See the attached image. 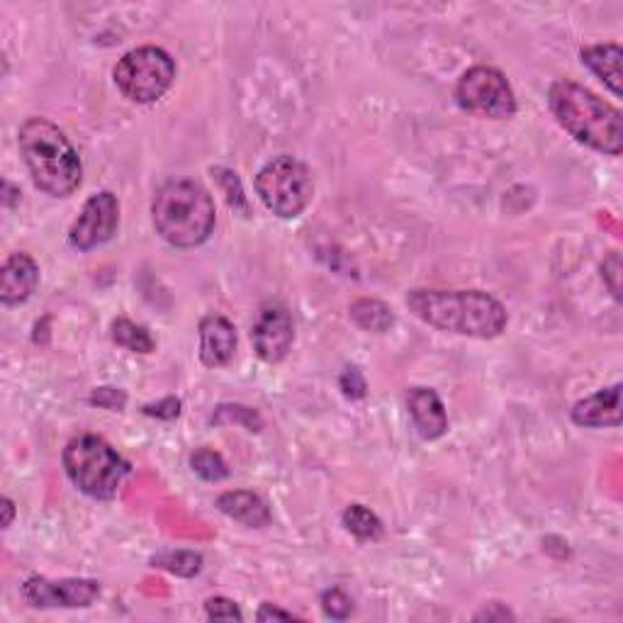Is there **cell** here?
I'll list each match as a JSON object with an SVG mask.
<instances>
[{
	"instance_id": "6da1fadb",
	"label": "cell",
	"mask_w": 623,
	"mask_h": 623,
	"mask_svg": "<svg viewBox=\"0 0 623 623\" xmlns=\"http://www.w3.org/2000/svg\"><path fill=\"white\" fill-rule=\"evenodd\" d=\"M407 307L424 325L472 339H498L506 329V309L482 291H412Z\"/></svg>"
},
{
	"instance_id": "7a4b0ae2",
	"label": "cell",
	"mask_w": 623,
	"mask_h": 623,
	"mask_svg": "<svg viewBox=\"0 0 623 623\" xmlns=\"http://www.w3.org/2000/svg\"><path fill=\"white\" fill-rule=\"evenodd\" d=\"M548 108L565 132L599 154L621 156L623 118L621 110L575 80H556L548 88Z\"/></svg>"
},
{
	"instance_id": "3957f363",
	"label": "cell",
	"mask_w": 623,
	"mask_h": 623,
	"mask_svg": "<svg viewBox=\"0 0 623 623\" xmlns=\"http://www.w3.org/2000/svg\"><path fill=\"white\" fill-rule=\"evenodd\" d=\"M18 146L32 183L52 198H68L84 183V164L68 142V136L54 122L30 118L20 124Z\"/></svg>"
},
{
	"instance_id": "277c9868",
	"label": "cell",
	"mask_w": 623,
	"mask_h": 623,
	"mask_svg": "<svg viewBox=\"0 0 623 623\" xmlns=\"http://www.w3.org/2000/svg\"><path fill=\"white\" fill-rule=\"evenodd\" d=\"M152 219L156 234L176 249H195L215 232V200L200 183L168 181L154 195Z\"/></svg>"
},
{
	"instance_id": "5b68a950",
	"label": "cell",
	"mask_w": 623,
	"mask_h": 623,
	"mask_svg": "<svg viewBox=\"0 0 623 623\" xmlns=\"http://www.w3.org/2000/svg\"><path fill=\"white\" fill-rule=\"evenodd\" d=\"M64 470L76 488L94 500H114L130 463L96 434H78L64 448Z\"/></svg>"
},
{
	"instance_id": "8992f818",
	"label": "cell",
	"mask_w": 623,
	"mask_h": 623,
	"mask_svg": "<svg viewBox=\"0 0 623 623\" xmlns=\"http://www.w3.org/2000/svg\"><path fill=\"white\" fill-rule=\"evenodd\" d=\"M256 193L275 217L295 219L312 203L315 181L303 161L295 156H278L259 171Z\"/></svg>"
},
{
	"instance_id": "52a82bcc",
	"label": "cell",
	"mask_w": 623,
	"mask_h": 623,
	"mask_svg": "<svg viewBox=\"0 0 623 623\" xmlns=\"http://www.w3.org/2000/svg\"><path fill=\"white\" fill-rule=\"evenodd\" d=\"M112 78L127 100L149 106L171 90L176 80V62L161 47H136L118 62Z\"/></svg>"
},
{
	"instance_id": "ba28073f",
	"label": "cell",
	"mask_w": 623,
	"mask_h": 623,
	"mask_svg": "<svg viewBox=\"0 0 623 623\" xmlns=\"http://www.w3.org/2000/svg\"><path fill=\"white\" fill-rule=\"evenodd\" d=\"M456 100L476 118L510 120L516 112V96L506 76L492 66H472L460 76Z\"/></svg>"
},
{
	"instance_id": "9c48e42d",
	"label": "cell",
	"mask_w": 623,
	"mask_h": 623,
	"mask_svg": "<svg viewBox=\"0 0 623 623\" xmlns=\"http://www.w3.org/2000/svg\"><path fill=\"white\" fill-rule=\"evenodd\" d=\"M120 203L112 193H98L88 198L84 210L68 229V244L76 251H94L118 234Z\"/></svg>"
},
{
	"instance_id": "30bf717a",
	"label": "cell",
	"mask_w": 623,
	"mask_h": 623,
	"mask_svg": "<svg viewBox=\"0 0 623 623\" xmlns=\"http://www.w3.org/2000/svg\"><path fill=\"white\" fill-rule=\"evenodd\" d=\"M20 594L34 609H86L100 597V582L96 580H47L30 577L20 587Z\"/></svg>"
},
{
	"instance_id": "8fae6325",
	"label": "cell",
	"mask_w": 623,
	"mask_h": 623,
	"mask_svg": "<svg viewBox=\"0 0 623 623\" xmlns=\"http://www.w3.org/2000/svg\"><path fill=\"white\" fill-rule=\"evenodd\" d=\"M253 351L265 363H281L293 349L295 325L287 307L281 303H265L251 327Z\"/></svg>"
},
{
	"instance_id": "7c38bea8",
	"label": "cell",
	"mask_w": 623,
	"mask_h": 623,
	"mask_svg": "<svg viewBox=\"0 0 623 623\" xmlns=\"http://www.w3.org/2000/svg\"><path fill=\"white\" fill-rule=\"evenodd\" d=\"M40 285V265L30 253H10L0 273V299L6 307L28 303Z\"/></svg>"
},
{
	"instance_id": "4fadbf2b",
	"label": "cell",
	"mask_w": 623,
	"mask_h": 623,
	"mask_svg": "<svg viewBox=\"0 0 623 623\" xmlns=\"http://www.w3.org/2000/svg\"><path fill=\"white\" fill-rule=\"evenodd\" d=\"M570 417L584 429H616L621 426V383L594 392L572 407Z\"/></svg>"
},
{
	"instance_id": "5bb4252c",
	"label": "cell",
	"mask_w": 623,
	"mask_h": 623,
	"mask_svg": "<svg viewBox=\"0 0 623 623\" xmlns=\"http://www.w3.org/2000/svg\"><path fill=\"white\" fill-rule=\"evenodd\" d=\"M237 353V329L222 315H207L200 321V361L207 368H222Z\"/></svg>"
},
{
	"instance_id": "9a60e30c",
	"label": "cell",
	"mask_w": 623,
	"mask_h": 623,
	"mask_svg": "<svg viewBox=\"0 0 623 623\" xmlns=\"http://www.w3.org/2000/svg\"><path fill=\"white\" fill-rule=\"evenodd\" d=\"M407 409L414 429L424 441H436L448 431V414L441 397L431 387H414L407 395Z\"/></svg>"
},
{
	"instance_id": "2e32d148",
	"label": "cell",
	"mask_w": 623,
	"mask_h": 623,
	"mask_svg": "<svg viewBox=\"0 0 623 623\" xmlns=\"http://www.w3.org/2000/svg\"><path fill=\"white\" fill-rule=\"evenodd\" d=\"M217 510L249 528H265L271 524V510L263 498L249 490H232L219 494Z\"/></svg>"
},
{
	"instance_id": "e0dca14e",
	"label": "cell",
	"mask_w": 623,
	"mask_h": 623,
	"mask_svg": "<svg viewBox=\"0 0 623 623\" xmlns=\"http://www.w3.org/2000/svg\"><path fill=\"white\" fill-rule=\"evenodd\" d=\"M621 47L616 42H604V44H592L580 52L582 64L602 80V84L611 90L614 96H623V76H621Z\"/></svg>"
},
{
	"instance_id": "ac0fdd59",
	"label": "cell",
	"mask_w": 623,
	"mask_h": 623,
	"mask_svg": "<svg viewBox=\"0 0 623 623\" xmlns=\"http://www.w3.org/2000/svg\"><path fill=\"white\" fill-rule=\"evenodd\" d=\"M349 315L356 327L371 334H385L392 329V325H395L392 309L385 303H380V299H371V297L356 299V303L349 307Z\"/></svg>"
},
{
	"instance_id": "d6986e66",
	"label": "cell",
	"mask_w": 623,
	"mask_h": 623,
	"mask_svg": "<svg viewBox=\"0 0 623 623\" xmlns=\"http://www.w3.org/2000/svg\"><path fill=\"white\" fill-rule=\"evenodd\" d=\"M341 522L349 531L351 536H356L359 540H378L383 536V522H380L378 514L368 510L363 504H351L343 510Z\"/></svg>"
},
{
	"instance_id": "ffe728a7",
	"label": "cell",
	"mask_w": 623,
	"mask_h": 623,
	"mask_svg": "<svg viewBox=\"0 0 623 623\" xmlns=\"http://www.w3.org/2000/svg\"><path fill=\"white\" fill-rule=\"evenodd\" d=\"M110 337L112 341L122 346V349L132 351V353H152L154 351V339L152 334L146 331V327L142 325H134L130 319H114L112 327H110Z\"/></svg>"
},
{
	"instance_id": "44dd1931",
	"label": "cell",
	"mask_w": 623,
	"mask_h": 623,
	"mask_svg": "<svg viewBox=\"0 0 623 623\" xmlns=\"http://www.w3.org/2000/svg\"><path fill=\"white\" fill-rule=\"evenodd\" d=\"M152 568H161L178 577H195L203 570V556L195 550H168L152 558Z\"/></svg>"
},
{
	"instance_id": "7402d4cb",
	"label": "cell",
	"mask_w": 623,
	"mask_h": 623,
	"mask_svg": "<svg viewBox=\"0 0 623 623\" xmlns=\"http://www.w3.org/2000/svg\"><path fill=\"white\" fill-rule=\"evenodd\" d=\"M190 468L198 478L207 482H222L229 478V466L227 460L219 456L212 448H200L190 456Z\"/></svg>"
},
{
	"instance_id": "603a6c76",
	"label": "cell",
	"mask_w": 623,
	"mask_h": 623,
	"mask_svg": "<svg viewBox=\"0 0 623 623\" xmlns=\"http://www.w3.org/2000/svg\"><path fill=\"white\" fill-rule=\"evenodd\" d=\"M212 422L217 424H241L249 431H261L263 419L256 409L244 407V405H222L217 407Z\"/></svg>"
},
{
	"instance_id": "cb8c5ba5",
	"label": "cell",
	"mask_w": 623,
	"mask_h": 623,
	"mask_svg": "<svg viewBox=\"0 0 623 623\" xmlns=\"http://www.w3.org/2000/svg\"><path fill=\"white\" fill-rule=\"evenodd\" d=\"M321 609H325V614L334 621H343L351 616L353 611V599L346 594L341 587H331L325 594H321Z\"/></svg>"
},
{
	"instance_id": "d4e9b609",
	"label": "cell",
	"mask_w": 623,
	"mask_h": 623,
	"mask_svg": "<svg viewBox=\"0 0 623 623\" xmlns=\"http://www.w3.org/2000/svg\"><path fill=\"white\" fill-rule=\"evenodd\" d=\"M212 176L219 181V186L227 193V203L234 207V210L247 212V198H244V190H241V181L234 171H227V168H212Z\"/></svg>"
},
{
	"instance_id": "484cf974",
	"label": "cell",
	"mask_w": 623,
	"mask_h": 623,
	"mask_svg": "<svg viewBox=\"0 0 623 623\" xmlns=\"http://www.w3.org/2000/svg\"><path fill=\"white\" fill-rule=\"evenodd\" d=\"M205 614L207 619H215V621H241L244 614H241V609L237 606V602L227 597H212L205 602Z\"/></svg>"
},
{
	"instance_id": "4316f807",
	"label": "cell",
	"mask_w": 623,
	"mask_h": 623,
	"mask_svg": "<svg viewBox=\"0 0 623 623\" xmlns=\"http://www.w3.org/2000/svg\"><path fill=\"white\" fill-rule=\"evenodd\" d=\"M88 402L94 407H100V409L122 412L124 405H127V395H124V390H120V387H96L94 392H90Z\"/></svg>"
},
{
	"instance_id": "83f0119b",
	"label": "cell",
	"mask_w": 623,
	"mask_h": 623,
	"mask_svg": "<svg viewBox=\"0 0 623 623\" xmlns=\"http://www.w3.org/2000/svg\"><path fill=\"white\" fill-rule=\"evenodd\" d=\"M339 387L343 392V397L349 400H363L368 395V385H365V378L361 373V368L349 365L339 378Z\"/></svg>"
},
{
	"instance_id": "f1b7e54d",
	"label": "cell",
	"mask_w": 623,
	"mask_h": 623,
	"mask_svg": "<svg viewBox=\"0 0 623 623\" xmlns=\"http://www.w3.org/2000/svg\"><path fill=\"white\" fill-rule=\"evenodd\" d=\"M602 278L609 287V293L614 295V299L619 303L621 299V253L611 251L609 256L602 263Z\"/></svg>"
},
{
	"instance_id": "f546056e",
	"label": "cell",
	"mask_w": 623,
	"mask_h": 623,
	"mask_svg": "<svg viewBox=\"0 0 623 623\" xmlns=\"http://www.w3.org/2000/svg\"><path fill=\"white\" fill-rule=\"evenodd\" d=\"M144 414H146V417L173 422V419H178V414H181V400L178 397H166L161 402H154V405H144Z\"/></svg>"
},
{
	"instance_id": "4dcf8cb0",
	"label": "cell",
	"mask_w": 623,
	"mask_h": 623,
	"mask_svg": "<svg viewBox=\"0 0 623 623\" xmlns=\"http://www.w3.org/2000/svg\"><path fill=\"white\" fill-rule=\"evenodd\" d=\"M514 621V614L504 604H488L480 614H476V621Z\"/></svg>"
},
{
	"instance_id": "1f68e13d",
	"label": "cell",
	"mask_w": 623,
	"mask_h": 623,
	"mask_svg": "<svg viewBox=\"0 0 623 623\" xmlns=\"http://www.w3.org/2000/svg\"><path fill=\"white\" fill-rule=\"evenodd\" d=\"M256 619L259 621H273V619H283V621H291V619H295L291 611H283V609H278V606H273V604H269L265 602L261 609H259V614H256Z\"/></svg>"
},
{
	"instance_id": "d6a6232c",
	"label": "cell",
	"mask_w": 623,
	"mask_h": 623,
	"mask_svg": "<svg viewBox=\"0 0 623 623\" xmlns=\"http://www.w3.org/2000/svg\"><path fill=\"white\" fill-rule=\"evenodd\" d=\"M0 510H3V528H10L13 526V518H15V504L10 498H3V502H0Z\"/></svg>"
}]
</instances>
